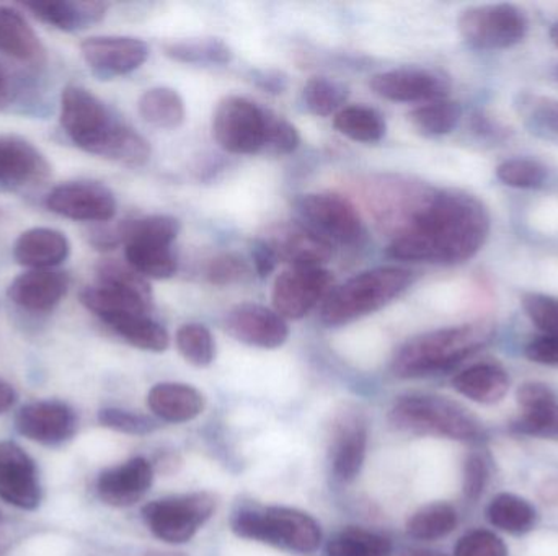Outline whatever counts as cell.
<instances>
[{"instance_id":"28","label":"cell","mask_w":558,"mask_h":556,"mask_svg":"<svg viewBox=\"0 0 558 556\" xmlns=\"http://www.w3.org/2000/svg\"><path fill=\"white\" fill-rule=\"evenodd\" d=\"M452 385L475 404L494 405L504 400L510 391V378L501 366L482 362L459 372L452 379Z\"/></svg>"},{"instance_id":"18","label":"cell","mask_w":558,"mask_h":556,"mask_svg":"<svg viewBox=\"0 0 558 556\" xmlns=\"http://www.w3.org/2000/svg\"><path fill=\"white\" fill-rule=\"evenodd\" d=\"M367 449V420L361 411L344 410L335 418L330 462L337 479L353 482L363 469Z\"/></svg>"},{"instance_id":"33","label":"cell","mask_w":558,"mask_h":556,"mask_svg":"<svg viewBox=\"0 0 558 556\" xmlns=\"http://www.w3.org/2000/svg\"><path fill=\"white\" fill-rule=\"evenodd\" d=\"M98 286L118 291L126 296L136 297L147 307H153V289L149 281L137 273L130 263L118 260H101L97 264Z\"/></svg>"},{"instance_id":"56","label":"cell","mask_w":558,"mask_h":556,"mask_svg":"<svg viewBox=\"0 0 558 556\" xmlns=\"http://www.w3.org/2000/svg\"><path fill=\"white\" fill-rule=\"evenodd\" d=\"M12 100V87H10L9 77L0 71V111L5 110Z\"/></svg>"},{"instance_id":"22","label":"cell","mask_w":558,"mask_h":556,"mask_svg":"<svg viewBox=\"0 0 558 556\" xmlns=\"http://www.w3.org/2000/svg\"><path fill=\"white\" fill-rule=\"evenodd\" d=\"M69 291V276L62 271L32 270L10 283L7 296L28 312H49Z\"/></svg>"},{"instance_id":"2","label":"cell","mask_w":558,"mask_h":556,"mask_svg":"<svg viewBox=\"0 0 558 556\" xmlns=\"http://www.w3.org/2000/svg\"><path fill=\"white\" fill-rule=\"evenodd\" d=\"M61 126L85 152L126 166L149 162L150 146L140 133L111 116L100 98L87 88L69 85L61 95Z\"/></svg>"},{"instance_id":"34","label":"cell","mask_w":558,"mask_h":556,"mask_svg":"<svg viewBox=\"0 0 558 556\" xmlns=\"http://www.w3.org/2000/svg\"><path fill=\"white\" fill-rule=\"evenodd\" d=\"M335 129L356 143H379L386 136L387 124L379 111L369 107H347L338 111Z\"/></svg>"},{"instance_id":"53","label":"cell","mask_w":558,"mask_h":556,"mask_svg":"<svg viewBox=\"0 0 558 556\" xmlns=\"http://www.w3.org/2000/svg\"><path fill=\"white\" fill-rule=\"evenodd\" d=\"M252 81L262 90L271 95H281L288 90L289 78L288 75L278 69H257L252 71Z\"/></svg>"},{"instance_id":"52","label":"cell","mask_w":558,"mask_h":556,"mask_svg":"<svg viewBox=\"0 0 558 556\" xmlns=\"http://www.w3.org/2000/svg\"><path fill=\"white\" fill-rule=\"evenodd\" d=\"M524 355L536 365L558 368V336L543 335L527 343Z\"/></svg>"},{"instance_id":"35","label":"cell","mask_w":558,"mask_h":556,"mask_svg":"<svg viewBox=\"0 0 558 556\" xmlns=\"http://www.w3.org/2000/svg\"><path fill=\"white\" fill-rule=\"evenodd\" d=\"M163 51L170 59L185 64L226 65L234 59L231 46L219 38L183 39L167 42Z\"/></svg>"},{"instance_id":"30","label":"cell","mask_w":558,"mask_h":556,"mask_svg":"<svg viewBox=\"0 0 558 556\" xmlns=\"http://www.w3.org/2000/svg\"><path fill=\"white\" fill-rule=\"evenodd\" d=\"M124 255L128 263L147 280H170L179 268L170 244L131 242L124 245Z\"/></svg>"},{"instance_id":"20","label":"cell","mask_w":558,"mask_h":556,"mask_svg":"<svg viewBox=\"0 0 558 556\" xmlns=\"http://www.w3.org/2000/svg\"><path fill=\"white\" fill-rule=\"evenodd\" d=\"M278 261L291 268H322L333 257L330 242L305 227L302 222L278 225L267 237Z\"/></svg>"},{"instance_id":"50","label":"cell","mask_w":558,"mask_h":556,"mask_svg":"<svg viewBox=\"0 0 558 556\" xmlns=\"http://www.w3.org/2000/svg\"><path fill=\"white\" fill-rule=\"evenodd\" d=\"M487 462L477 454H472L464 464V495L471 502H477L484 495L485 486L488 483Z\"/></svg>"},{"instance_id":"42","label":"cell","mask_w":558,"mask_h":556,"mask_svg":"<svg viewBox=\"0 0 558 556\" xmlns=\"http://www.w3.org/2000/svg\"><path fill=\"white\" fill-rule=\"evenodd\" d=\"M505 186L517 189H539L546 185L547 169L543 163L526 157L505 160L495 170Z\"/></svg>"},{"instance_id":"37","label":"cell","mask_w":558,"mask_h":556,"mask_svg":"<svg viewBox=\"0 0 558 556\" xmlns=\"http://www.w3.org/2000/svg\"><path fill=\"white\" fill-rule=\"evenodd\" d=\"M458 526V512L446 503H433L418 509L407 522V534L416 541H438Z\"/></svg>"},{"instance_id":"47","label":"cell","mask_w":558,"mask_h":556,"mask_svg":"<svg viewBox=\"0 0 558 556\" xmlns=\"http://www.w3.org/2000/svg\"><path fill=\"white\" fill-rule=\"evenodd\" d=\"M98 421L101 427L110 428L118 433L131 434V436H144L156 430V423L150 418L118 410V408H105L98 413Z\"/></svg>"},{"instance_id":"13","label":"cell","mask_w":558,"mask_h":556,"mask_svg":"<svg viewBox=\"0 0 558 556\" xmlns=\"http://www.w3.org/2000/svg\"><path fill=\"white\" fill-rule=\"evenodd\" d=\"M46 206L61 218L82 222H108L117 214V198L97 182H69L56 186Z\"/></svg>"},{"instance_id":"29","label":"cell","mask_w":558,"mask_h":556,"mask_svg":"<svg viewBox=\"0 0 558 556\" xmlns=\"http://www.w3.org/2000/svg\"><path fill=\"white\" fill-rule=\"evenodd\" d=\"M124 342L144 351L162 353L169 348L167 330L146 312L121 313L105 320Z\"/></svg>"},{"instance_id":"12","label":"cell","mask_w":558,"mask_h":556,"mask_svg":"<svg viewBox=\"0 0 558 556\" xmlns=\"http://www.w3.org/2000/svg\"><path fill=\"white\" fill-rule=\"evenodd\" d=\"M333 277L324 268H289L275 281L274 309L284 320H301L328 296Z\"/></svg>"},{"instance_id":"32","label":"cell","mask_w":558,"mask_h":556,"mask_svg":"<svg viewBox=\"0 0 558 556\" xmlns=\"http://www.w3.org/2000/svg\"><path fill=\"white\" fill-rule=\"evenodd\" d=\"M487 518L490 524L500 531L521 535L536 526L537 512L526 499L510 493H501L492 499L487 508Z\"/></svg>"},{"instance_id":"1","label":"cell","mask_w":558,"mask_h":556,"mask_svg":"<svg viewBox=\"0 0 558 556\" xmlns=\"http://www.w3.org/2000/svg\"><path fill=\"white\" fill-rule=\"evenodd\" d=\"M490 231V212L477 196L433 189L390 238L387 254L396 260L454 267L472 260L487 244Z\"/></svg>"},{"instance_id":"11","label":"cell","mask_w":558,"mask_h":556,"mask_svg":"<svg viewBox=\"0 0 558 556\" xmlns=\"http://www.w3.org/2000/svg\"><path fill=\"white\" fill-rule=\"evenodd\" d=\"M433 189L402 176H380L367 183L366 202L377 224L390 238L422 208Z\"/></svg>"},{"instance_id":"7","label":"cell","mask_w":558,"mask_h":556,"mask_svg":"<svg viewBox=\"0 0 558 556\" xmlns=\"http://www.w3.org/2000/svg\"><path fill=\"white\" fill-rule=\"evenodd\" d=\"M459 33L475 49L504 51L520 45L530 32V18L513 3H488L464 10Z\"/></svg>"},{"instance_id":"57","label":"cell","mask_w":558,"mask_h":556,"mask_svg":"<svg viewBox=\"0 0 558 556\" xmlns=\"http://www.w3.org/2000/svg\"><path fill=\"white\" fill-rule=\"evenodd\" d=\"M400 556H449L442 552L428 551V548H407L400 552Z\"/></svg>"},{"instance_id":"15","label":"cell","mask_w":558,"mask_h":556,"mask_svg":"<svg viewBox=\"0 0 558 556\" xmlns=\"http://www.w3.org/2000/svg\"><path fill=\"white\" fill-rule=\"evenodd\" d=\"M82 58L101 78L126 75L149 58L146 41L133 36H92L81 45Z\"/></svg>"},{"instance_id":"19","label":"cell","mask_w":558,"mask_h":556,"mask_svg":"<svg viewBox=\"0 0 558 556\" xmlns=\"http://www.w3.org/2000/svg\"><path fill=\"white\" fill-rule=\"evenodd\" d=\"M16 431L26 440L45 446H58L74 436L77 418L61 401H36L26 405L16 415Z\"/></svg>"},{"instance_id":"6","label":"cell","mask_w":558,"mask_h":556,"mask_svg":"<svg viewBox=\"0 0 558 556\" xmlns=\"http://www.w3.org/2000/svg\"><path fill=\"white\" fill-rule=\"evenodd\" d=\"M232 531L239 538L302 555L314 554L322 542L320 526L314 518L279 506L265 511L239 512L232 521Z\"/></svg>"},{"instance_id":"45","label":"cell","mask_w":558,"mask_h":556,"mask_svg":"<svg viewBox=\"0 0 558 556\" xmlns=\"http://www.w3.org/2000/svg\"><path fill=\"white\" fill-rule=\"evenodd\" d=\"M208 280L216 286H232V284L244 283L251 277L252 271L247 261L235 254H222L209 261Z\"/></svg>"},{"instance_id":"38","label":"cell","mask_w":558,"mask_h":556,"mask_svg":"<svg viewBox=\"0 0 558 556\" xmlns=\"http://www.w3.org/2000/svg\"><path fill=\"white\" fill-rule=\"evenodd\" d=\"M179 219L172 215H147V218L124 221L118 225V235L123 245L131 242H160V244L172 245L179 237Z\"/></svg>"},{"instance_id":"10","label":"cell","mask_w":558,"mask_h":556,"mask_svg":"<svg viewBox=\"0 0 558 556\" xmlns=\"http://www.w3.org/2000/svg\"><path fill=\"white\" fill-rule=\"evenodd\" d=\"M295 212L305 227L327 242L356 245L366 228L353 202L337 193H308L294 201Z\"/></svg>"},{"instance_id":"44","label":"cell","mask_w":558,"mask_h":556,"mask_svg":"<svg viewBox=\"0 0 558 556\" xmlns=\"http://www.w3.org/2000/svg\"><path fill=\"white\" fill-rule=\"evenodd\" d=\"M521 306H523L527 319L544 335L558 336V297L539 293H526L521 297Z\"/></svg>"},{"instance_id":"16","label":"cell","mask_w":558,"mask_h":556,"mask_svg":"<svg viewBox=\"0 0 558 556\" xmlns=\"http://www.w3.org/2000/svg\"><path fill=\"white\" fill-rule=\"evenodd\" d=\"M0 499L25 511H33L41 503L35 462L10 441H0Z\"/></svg>"},{"instance_id":"26","label":"cell","mask_w":558,"mask_h":556,"mask_svg":"<svg viewBox=\"0 0 558 556\" xmlns=\"http://www.w3.org/2000/svg\"><path fill=\"white\" fill-rule=\"evenodd\" d=\"M36 18L43 23L62 29V32H78V29L88 28L95 23L101 22L107 15L108 5L105 2H94V0H61V2H35L26 3Z\"/></svg>"},{"instance_id":"25","label":"cell","mask_w":558,"mask_h":556,"mask_svg":"<svg viewBox=\"0 0 558 556\" xmlns=\"http://www.w3.org/2000/svg\"><path fill=\"white\" fill-rule=\"evenodd\" d=\"M0 54L26 64H43L46 49L19 10L0 5Z\"/></svg>"},{"instance_id":"24","label":"cell","mask_w":558,"mask_h":556,"mask_svg":"<svg viewBox=\"0 0 558 556\" xmlns=\"http://www.w3.org/2000/svg\"><path fill=\"white\" fill-rule=\"evenodd\" d=\"M71 255V244L62 232L35 227L16 238L13 257L16 263L32 270H52Z\"/></svg>"},{"instance_id":"23","label":"cell","mask_w":558,"mask_h":556,"mask_svg":"<svg viewBox=\"0 0 558 556\" xmlns=\"http://www.w3.org/2000/svg\"><path fill=\"white\" fill-rule=\"evenodd\" d=\"M49 175L51 165L32 143L12 134L0 136V183L36 185Z\"/></svg>"},{"instance_id":"27","label":"cell","mask_w":558,"mask_h":556,"mask_svg":"<svg viewBox=\"0 0 558 556\" xmlns=\"http://www.w3.org/2000/svg\"><path fill=\"white\" fill-rule=\"evenodd\" d=\"M150 411L160 420L170 423H185L195 420L205 410V398L192 385L157 384L147 395Z\"/></svg>"},{"instance_id":"55","label":"cell","mask_w":558,"mask_h":556,"mask_svg":"<svg viewBox=\"0 0 558 556\" xmlns=\"http://www.w3.org/2000/svg\"><path fill=\"white\" fill-rule=\"evenodd\" d=\"M16 401V392L12 385L0 381V415L5 413Z\"/></svg>"},{"instance_id":"9","label":"cell","mask_w":558,"mask_h":556,"mask_svg":"<svg viewBox=\"0 0 558 556\" xmlns=\"http://www.w3.org/2000/svg\"><path fill=\"white\" fill-rule=\"evenodd\" d=\"M211 493L170 496L144 506L143 518L149 531L167 544H185L215 512Z\"/></svg>"},{"instance_id":"54","label":"cell","mask_w":558,"mask_h":556,"mask_svg":"<svg viewBox=\"0 0 558 556\" xmlns=\"http://www.w3.org/2000/svg\"><path fill=\"white\" fill-rule=\"evenodd\" d=\"M252 260H254L255 271L262 280L270 276L278 264L277 255L267 240H255L252 245Z\"/></svg>"},{"instance_id":"5","label":"cell","mask_w":558,"mask_h":556,"mask_svg":"<svg viewBox=\"0 0 558 556\" xmlns=\"http://www.w3.org/2000/svg\"><path fill=\"white\" fill-rule=\"evenodd\" d=\"M390 423L400 431L422 436L478 441L484 436L481 421L458 401L438 395H407L393 405Z\"/></svg>"},{"instance_id":"36","label":"cell","mask_w":558,"mask_h":556,"mask_svg":"<svg viewBox=\"0 0 558 556\" xmlns=\"http://www.w3.org/2000/svg\"><path fill=\"white\" fill-rule=\"evenodd\" d=\"M462 108L458 101L436 100L410 111L409 120L426 137L446 136L458 127Z\"/></svg>"},{"instance_id":"31","label":"cell","mask_w":558,"mask_h":556,"mask_svg":"<svg viewBox=\"0 0 558 556\" xmlns=\"http://www.w3.org/2000/svg\"><path fill=\"white\" fill-rule=\"evenodd\" d=\"M140 114L146 123L160 129H175L185 121V101L173 88H149L140 98Z\"/></svg>"},{"instance_id":"43","label":"cell","mask_w":558,"mask_h":556,"mask_svg":"<svg viewBox=\"0 0 558 556\" xmlns=\"http://www.w3.org/2000/svg\"><path fill=\"white\" fill-rule=\"evenodd\" d=\"M518 111L536 129L558 136V100L543 95L524 94L518 97Z\"/></svg>"},{"instance_id":"4","label":"cell","mask_w":558,"mask_h":556,"mask_svg":"<svg viewBox=\"0 0 558 556\" xmlns=\"http://www.w3.org/2000/svg\"><path fill=\"white\" fill-rule=\"evenodd\" d=\"M413 283L412 271L384 267L364 271L328 293L320 310L327 326H341L389 306Z\"/></svg>"},{"instance_id":"3","label":"cell","mask_w":558,"mask_h":556,"mask_svg":"<svg viewBox=\"0 0 558 556\" xmlns=\"http://www.w3.org/2000/svg\"><path fill=\"white\" fill-rule=\"evenodd\" d=\"M494 336L492 322L465 323L413 336L397 351L393 374L415 379L448 371L490 345Z\"/></svg>"},{"instance_id":"17","label":"cell","mask_w":558,"mask_h":556,"mask_svg":"<svg viewBox=\"0 0 558 556\" xmlns=\"http://www.w3.org/2000/svg\"><path fill=\"white\" fill-rule=\"evenodd\" d=\"M225 325L229 335L255 348L277 349L289 338L286 320L260 304H239L226 316Z\"/></svg>"},{"instance_id":"21","label":"cell","mask_w":558,"mask_h":556,"mask_svg":"<svg viewBox=\"0 0 558 556\" xmlns=\"http://www.w3.org/2000/svg\"><path fill=\"white\" fill-rule=\"evenodd\" d=\"M154 470L149 460L134 457L121 466L105 470L98 477L97 492L105 505L128 508L136 505L153 485Z\"/></svg>"},{"instance_id":"46","label":"cell","mask_w":558,"mask_h":556,"mask_svg":"<svg viewBox=\"0 0 558 556\" xmlns=\"http://www.w3.org/2000/svg\"><path fill=\"white\" fill-rule=\"evenodd\" d=\"M513 430L526 436L558 440V404L523 413V417L513 424Z\"/></svg>"},{"instance_id":"51","label":"cell","mask_w":558,"mask_h":556,"mask_svg":"<svg viewBox=\"0 0 558 556\" xmlns=\"http://www.w3.org/2000/svg\"><path fill=\"white\" fill-rule=\"evenodd\" d=\"M517 400L518 405L523 408V413H530V411L541 410V408L557 404L553 388L547 387L546 384H541V382H526V384L521 385L517 392Z\"/></svg>"},{"instance_id":"59","label":"cell","mask_w":558,"mask_h":556,"mask_svg":"<svg viewBox=\"0 0 558 556\" xmlns=\"http://www.w3.org/2000/svg\"><path fill=\"white\" fill-rule=\"evenodd\" d=\"M549 36H550V41H553L554 46H556V48H558V22L554 23L553 28H550Z\"/></svg>"},{"instance_id":"8","label":"cell","mask_w":558,"mask_h":556,"mask_svg":"<svg viewBox=\"0 0 558 556\" xmlns=\"http://www.w3.org/2000/svg\"><path fill=\"white\" fill-rule=\"evenodd\" d=\"M270 111L242 97H226L213 114V136L221 149L251 156L267 149Z\"/></svg>"},{"instance_id":"58","label":"cell","mask_w":558,"mask_h":556,"mask_svg":"<svg viewBox=\"0 0 558 556\" xmlns=\"http://www.w3.org/2000/svg\"><path fill=\"white\" fill-rule=\"evenodd\" d=\"M146 556H186V555L180 554V552L150 551V552H147Z\"/></svg>"},{"instance_id":"40","label":"cell","mask_w":558,"mask_h":556,"mask_svg":"<svg viewBox=\"0 0 558 556\" xmlns=\"http://www.w3.org/2000/svg\"><path fill=\"white\" fill-rule=\"evenodd\" d=\"M347 85L330 77H312L302 90L305 108L315 116H330L348 100Z\"/></svg>"},{"instance_id":"49","label":"cell","mask_w":558,"mask_h":556,"mask_svg":"<svg viewBox=\"0 0 558 556\" xmlns=\"http://www.w3.org/2000/svg\"><path fill=\"white\" fill-rule=\"evenodd\" d=\"M301 144V136L294 124L271 113L268 118L267 149L277 153H292Z\"/></svg>"},{"instance_id":"39","label":"cell","mask_w":558,"mask_h":556,"mask_svg":"<svg viewBox=\"0 0 558 556\" xmlns=\"http://www.w3.org/2000/svg\"><path fill=\"white\" fill-rule=\"evenodd\" d=\"M392 545L383 535L360 528L344 529L327 545V556H390Z\"/></svg>"},{"instance_id":"14","label":"cell","mask_w":558,"mask_h":556,"mask_svg":"<svg viewBox=\"0 0 558 556\" xmlns=\"http://www.w3.org/2000/svg\"><path fill=\"white\" fill-rule=\"evenodd\" d=\"M374 94L390 101L415 103V101L445 100L451 90V82L439 72L423 67H399L380 72L371 78Z\"/></svg>"},{"instance_id":"60","label":"cell","mask_w":558,"mask_h":556,"mask_svg":"<svg viewBox=\"0 0 558 556\" xmlns=\"http://www.w3.org/2000/svg\"><path fill=\"white\" fill-rule=\"evenodd\" d=\"M556 75H557V78H558V67H557V71H556Z\"/></svg>"},{"instance_id":"41","label":"cell","mask_w":558,"mask_h":556,"mask_svg":"<svg viewBox=\"0 0 558 556\" xmlns=\"http://www.w3.org/2000/svg\"><path fill=\"white\" fill-rule=\"evenodd\" d=\"M180 355L198 368H206L215 361L216 343L211 332L199 323L180 326L175 336Z\"/></svg>"},{"instance_id":"48","label":"cell","mask_w":558,"mask_h":556,"mask_svg":"<svg viewBox=\"0 0 558 556\" xmlns=\"http://www.w3.org/2000/svg\"><path fill=\"white\" fill-rule=\"evenodd\" d=\"M454 556H508V548L494 532L474 531L458 542Z\"/></svg>"}]
</instances>
